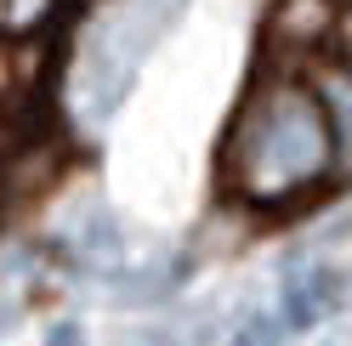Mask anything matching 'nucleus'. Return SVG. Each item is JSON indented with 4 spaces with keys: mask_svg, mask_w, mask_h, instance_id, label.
Masks as SVG:
<instances>
[{
    "mask_svg": "<svg viewBox=\"0 0 352 346\" xmlns=\"http://www.w3.org/2000/svg\"><path fill=\"white\" fill-rule=\"evenodd\" d=\"M329 159V119L324 108L284 85L267 102L245 119V137H239V176L250 193H290L301 182H313Z\"/></svg>",
    "mask_w": 352,
    "mask_h": 346,
    "instance_id": "nucleus-1",
    "label": "nucleus"
},
{
    "mask_svg": "<svg viewBox=\"0 0 352 346\" xmlns=\"http://www.w3.org/2000/svg\"><path fill=\"white\" fill-rule=\"evenodd\" d=\"M176 12H182V0H125L102 17L85 40V85H91V108L108 114L125 91L131 80H137L142 57L153 51V40H160Z\"/></svg>",
    "mask_w": 352,
    "mask_h": 346,
    "instance_id": "nucleus-2",
    "label": "nucleus"
},
{
    "mask_svg": "<svg viewBox=\"0 0 352 346\" xmlns=\"http://www.w3.org/2000/svg\"><path fill=\"white\" fill-rule=\"evenodd\" d=\"M336 301H341V278L329 273V267H296L290 278H284V323L290 330H307V323H318L336 312Z\"/></svg>",
    "mask_w": 352,
    "mask_h": 346,
    "instance_id": "nucleus-3",
    "label": "nucleus"
},
{
    "mask_svg": "<svg viewBox=\"0 0 352 346\" xmlns=\"http://www.w3.org/2000/svg\"><path fill=\"white\" fill-rule=\"evenodd\" d=\"M284 330H290L284 318H273V312H250V318H239L233 346H284Z\"/></svg>",
    "mask_w": 352,
    "mask_h": 346,
    "instance_id": "nucleus-4",
    "label": "nucleus"
},
{
    "mask_svg": "<svg viewBox=\"0 0 352 346\" xmlns=\"http://www.w3.org/2000/svg\"><path fill=\"white\" fill-rule=\"evenodd\" d=\"M324 97H329V108L341 114V137L352 142V91H346L341 80H329V91H324ZM336 114H329V119H336Z\"/></svg>",
    "mask_w": 352,
    "mask_h": 346,
    "instance_id": "nucleus-5",
    "label": "nucleus"
},
{
    "mask_svg": "<svg viewBox=\"0 0 352 346\" xmlns=\"http://www.w3.org/2000/svg\"><path fill=\"white\" fill-rule=\"evenodd\" d=\"M46 346H85V335H80V323H52Z\"/></svg>",
    "mask_w": 352,
    "mask_h": 346,
    "instance_id": "nucleus-6",
    "label": "nucleus"
}]
</instances>
